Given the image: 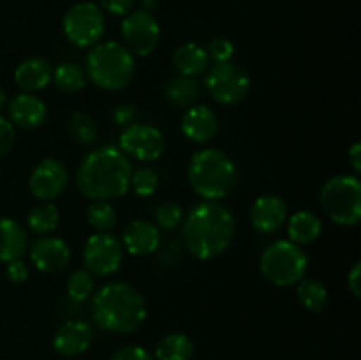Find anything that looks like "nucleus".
I'll return each instance as SVG.
<instances>
[{
	"mask_svg": "<svg viewBox=\"0 0 361 360\" xmlns=\"http://www.w3.org/2000/svg\"><path fill=\"white\" fill-rule=\"evenodd\" d=\"M309 258L291 240H277L263 251L259 270L263 277L279 288H288L305 277Z\"/></svg>",
	"mask_w": 361,
	"mask_h": 360,
	"instance_id": "nucleus-6",
	"label": "nucleus"
},
{
	"mask_svg": "<svg viewBox=\"0 0 361 360\" xmlns=\"http://www.w3.org/2000/svg\"><path fill=\"white\" fill-rule=\"evenodd\" d=\"M207 90L221 104H236L243 101L250 90V78L238 64L221 62L207 73Z\"/></svg>",
	"mask_w": 361,
	"mask_h": 360,
	"instance_id": "nucleus-9",
	"label": "nucleus"
},
{
	"mask_svg": "<svg viewBox=\"0 0 361 360\" xmlns=\"http://www.w3.org/2000/svg\"><path fill=\"white\" fill-rule=\"evenodd\" d=\"M182 235L194 258L210 261L229 249L236 235V221L224 205L204 200L187 214Z\"/></svg>",
	"mask_w": 361,
	"mask_h": 360,
	"instance_id": "nucleus-1",
	"label": "nucleus"
},
{
	"mask_svg": "<svg viewBox=\"0 0 361 360\" xmlns=\"http://www.w3.org/2000/svg\"><path fill=\"white\" fill-rule=\"evenodd\" d=\"M194 353V342L182 332L164 335L155 346L157 360H190Z\"/></svg>",
	"mask_w": 361,
	"mask_h": 360,
	"instance_id": "nucleus-25",
	"label": "nucleus"
},
{
	"mask_svg": "<svg viewBox=\"0 0 361 360\" xmlns=\"http://www.w3.org/2000/svg\"><path fill=\"white\" fill-rule=\"evenodd\" d=\"M67 133L76 143L90 145L97 140V124L88 113L76 112L67 120Z\"/></svg>",
	"mask_w": 361,
	"mask_h": 360,
	"instance_id": "nucleus-29",
	"label": "nucleus"
},
{
	"mask_svg": "<svg viewBox=\"0 0 361 360\" xmlns=\"http://www.w3.org/2000/svg\"><path fill=\"white\" fill-rule=\"evenodd\" d=\"M136 71L134 55L116 41L97 42L87 55V76L102 90L116 92L130 83Z\"/></svg>",
	"mask_w": 361,
	"mask_h": 360,
	"instance_id": "nucleus-5",
	"label": "nucleus"
},
{
	"mask_svg": "<svg viewBox=\"0 0 361 360\" xmlns=\"http://www.w3.org/2000/svg\"><path fill=\"white\" fill-rule=\"evenodd\" d=\"M30 260L44 274H59L71 261V249L60 236L42 235L30 247Z\"/></svg>",
	"mask_w": 361,
	"mask_h": 360,
	"instance_id": "nucleus-14",
	"label": "nucleus"
},
{
	"mask_svg": "<svg viewBox=\"0 0 361 360\" xmlns=\"http://www.w3.org/2000/svg\"><path fill=\"white\" fill-rule=\"evenodd\" d=\"M134 119V108L130 104H120L113 109V120L120 126H129Z\"/></svg>",
	"mask_w": 361,
	"mask_h": 360,
	"instance_id": "nucleus-39",
	"label": "nucleus"
},
{
	"mask_svg": "<svg viewBox=\"0 0 361 360\" xmlns=\"http://www.w3.org/2000/svg\"><path fill=\"white\" fill-rule=\"evenodd\" d=\"M197 97H200V83L196 78L178 74L164 85V99L176 109L190 108Z\"/></svg>",
	"mask_w": 361,
	"mask_h": 360,
	"instance_id": "nucleus-24",
	"label": "nucleus"
},
{
	"mask_svg": "<svg viewBox=\"0 0 361 360\" xmlns=\"http://www.w3.org/2000/svg\"><path fill=\"white\" fill-rule=\"evenodd\" d=\"M109 360H154V356L141 346H122L116 349Z\"/></svg>",
	"mask_w": 361,
	"mask_h": 360,
	"instance_id": "nucleus-35",
	"label": "nucleus"
},
{
	"mask_svg": "<svg viewBox=\"0 0 361 360\" xmlns=\"http://www.w3.org/2000/svg\"><path fill=\"white\" fill-rule=\"evenodd\" d=\"M120 242H122L123 251H129L134 256H147L157 251L161 244V233L154 222L136 219L123 228Z\"/></svg>",
	"mask_w": 361,
	"mask_h": 360,
	"instance_id": "nucleus-18",
	"label": "nucleus"
},
{
	"mask_svg": "<svg viewBox=\"0 0 361 360\" xmlns=\"http://www.w3.org/2000/svg\"><path fill=\"white\" fill-rule=\"evenodd\" d=\"M155 6H157V0H143V7H141V9H145V11H148V13H152Z\"/></svg>",
	"mask_w": 361,
	"mask_h": 360,
	"instance_id": "nucleus-42",
	"label": "nucleus"
},
{
	"mask_svg": "<svg viewBox=\"0 0 361 360\" xmlns=\"http://www.w3.org/2000/svg\"><path fill=\"white\" fill-rule=\"evenodd\" d=\"M28 246L27 232L20 222L9 217H0V261L9 263L20 260Z\"/></svg>",
	"mask_w": 361,
	"mask_h": 360,
	"instance_id": "nucleus-21",
	"label": "nucleus"
},
{
	"mask_svg": "<svg viewBox=\"0 0 361 360\" xmlns=\"http://www.w3.org/2000/svg\"><path fill=\"white\" fill-rule=\"evenodd\" d=\"M6 274H7V279H9L11 282H14V284H21V282H25L28 279L27 263H25L21 258L20 260L9 261L6 267Z\"/></svg>",
	"mask_w": 361,
	"mask_h": 360,
	"instance_id": "nucleus-38",
	"label": "nucleus"
},
{
	"mask_svg": "<svg viewBox=\"0 0 361 360\" xmlns=\"http://www.w3.org/2000/svg\"><path fill=\"white\" fill-rule=\"evenodd\" d=\"M187 180L194 193L201 198L217 201L235 189L238 169L228 154L217 148H203L190 157Z\"/></svg>",
	"mask_w": 361,
	"mask_h": 360,
	"instance_id": "nucleus-4",
	"label": "nucleus"
},
{
	"mask_svg": "<svg viewBox=\"0 0 361 360\" xmlns=\"http://www.w3.org/2000/svg\"><path fill=\"white\" fill-rule=\"evenodd\" d=\"M53 69L42 56H30L23 60L14 71V81L23 92L34 94L51 83Z\"/></svg>",
	"mask_w": 361,
	"mask_h": 360,
	"instance_id": "nucleus-20",
	"label": "nucleus"
},
{
	"mask_svg": "<svg viewBox=\"0 0 361 360\" xmlns=\"http://www.w3.org/2000/svg\"><path fill=\"white\" fill-rule=\"evenodd\" d=\"M296 284V296L307 311L321 313L328 306V289L323 282L314 277H303Z\"/></svg>",
	"mask_w": 361,
	"mask_h": 360,
	"instance_id": "nucleus-26",
	"label": "nucleus"
},
{
	"mask_svg": "<svg viewBox=\"0 0 361 360\" xmlns=\"http://www.w3.org/2000/svg\"><path fill=\"white\" fill-rule=\"evenodd\" d=\"M123 261V246L113 233H95L83 247V265L92 275L108 277Z\"/></svg>",
	"mask_w": 361,
	"mask_h": 360,
	"instance_id": "nucleus-10",
	"label": "nucleus"
},
{
	"mask_svg": "<svg viewBox=\"0 0 361 360\" xmlns=\"http://www.w3.org/2000/svg\"><path fill=\"white\" fill-rule=\"evenodd\" d=\"M348 288L356 299H360V292H361V263L356 261L355 267L349 270L348 274Z\"/></svg>",
	"mask_w": 361,
	"mask_h": 360,
	"instance_id": "nucleus-40",
	"label": "nucleus"
},
{
	"mask_svg": "<svg viewBox=\"0 0 361 360\" xmlns=\"http://www.w3.org/2000/svg\"><path fill=\"white\" fill-rule=\"evenodd\" d=\"M123 46L136 56H148L157 48L161 27L152 13L145 9L130 11L122 21Z\"/></svg>",
	"mask_w": 361,
	"mask_h": 360,
	"instance_id": "nucleus-11",
	"label": "nucleus"
},
{
	"mask_svg": "<svg viewBox=\"0 0 361 360\" xmlns=\"http://www.w3.org/2000/svg\"><path fill=\"white\" fill-rule=\"evenodd\" d=\"M92 313L102 330L133 334L147 320V302L136 286L115 281L97 289L92 302Z\"/></svg>",
	"mask_w": 361,
	"mask_h": 360,
	"instance_id": "nucleus-3",
	"label": "nucleus"
},
{
	"mask_svg": "<svg viewBox=\"0 0 361 360\" xmlns=\"http://www.w3.org/2000/svg\"><path fill=\"white\" fill-rule=\"evenodd\" d=\"M67 182H69V173L66 166L59 159L46 157L32 169L28 189L37 200L51 201L66 191Z\"/></svg>",
	"mask_w": 361,
	"mask_h": 360,
	"instance_id": "nucleus-13",
	"label": "nucleus"
},
{
	"mask_svg": "<svg viewBox=\"0 0 361 360\" xmlns=\"http://www.w3.org/2000/svg\"><path fill=\"white\" fill-rule=\"evenodd\" d=\"M208 60L207 49L196 42H185L173 53V66L182 76L196 78L197 74H203L208 67Z\"/></svg>",
	"mask_w": 361,
	"mask_h": 360,
	"instance_id": "nucleus-23",
	"label": "nucleus"
},
{
	"mask_svg": "<svg viewBox=\"0 0 361 360\" xmlns=\"http://www.w3.org/2000/svg\"><path fill=\"white\" fill-rule=\"evenodd\" d=\"M324 214L338 226H356L361 219V182L356 175H337L319 193Z\"/></svg>",
	"mask_w": 361,
	"mask_h": 360,
	"instance_id": "nucleus-7",
	"label": "nucleus"
},
{
	"mask_svg": "<svg viewBox=\"0 0 361 360\" xmlns=\"http://www.w3.org/2000/svg\"><path fill=\"white\" fill-rule=\"evenodd\" d=\"M94 330L87 321L69 320L53 335V348L62 356H76L90 348Z\"/></svg>",
	"mask_w": 361,
	"mask_h": 360,
	"instance_id": "nucleus-17",
	"label": "nucleus"
},
{
	"mask_svg": "<svg viewBox=\"0 0 361 360\" xmlns=\"http://www.w3.org/2000/svg\"><path fill=\"white\" fill-rule=\"evenodd\" d=\"M120 150L136 161L150 162L164 154L166 141L161 131L148 124H129L120 133Z\"/></svg>",
	"mask_w": 361,
	"mask_h": 360,
	"instance_id": "nucleus-12",
	"label": "nucleus"
},
{
	"mask_svg": "<svg viewBox=\"0 0 361 360\" xmlns=\"http://www.w3.org/2000/svg\"><path fill=\"white\" fill-rule=\"evenodd\" d=\"M249 219L256 232L270 235L288 221V203L277 194H263L250 207Z\"/></svg>",
	"mask_w": 361,
	"mask_h": 360,
	"instance_id": "nucleus-15",
	"label": "nucleus"
},
{
	"mask_svg": "<svg viewBox=\"0 0 361 360\" xmlns=\"http://www.w3.org/2000/svg\"><path fill=\"white\" fill-rule=\"evenodd\" d=\"M323 232V221L319 215L309 210H300L288 219V233L296 246H307L316 242Z\"/></svg>",
	"mask_w": 361,
	"mask_h": 360,
	"instance_id": "nucleus-22",
	"label": "nucleus"
},
{
	"mask_svg": "<svg viewBox=\"0 0 361 360\" xmlns=\"http://www.w3.org/2000/svg\"><path fill=\"white\" fill-rule=\"evenodd\" d=\"M133 164L129 157L113 145L95 148L81 159L76 172V186L83 196L94 201L120 198L130 189Z\"/></svg>",
	"mask_w": 361,
	"mask_h": 360,
	"instance_id": "nucleus-2",
	"label": "nucleus"
},
{
	"mask_svg": "<svg viewBox=\"0 0 361 360\" xmlns=\"http://www.w3.org/2000/svg\"><path fill=\"white\" fill-rule=\"evenodd\" d=\"M154 217L159 228L175 229L176 226L182 222L183 210L178 203H175V201H164V203H161L155 208Z\"/></svg>",
	"mask_w": 361,
	"mask_h": 360,
	"instance_id": "nucleus-33",
	"label": "nucleus"
},
{
	"mask_svg": "<svg viewBox=\"0 0 361 360\" xmlns=\"http://www.w3.org/2000/svg\"><path fill=\"white\" fill-rule=\"evenodd\" d=\"M53 83L63 94H76L87 83V73L74 62H62L53 69Z\"/></svg>",
	"mask_w": 361,
	"mask_h": 360,
	"instance_id": "nucleus-28",
	"label": "nucleus"
},
{
	"mask_svg": "<svg viewBox=\"0 0 361 360\" xmlns=\"http://www.w3.org/2000/svg\"><path fill=\"white\" fill-rule=\"evenodd\" d=\"M87 221L99 233H111L118 222V215L108 201H94L87 210Z\"/></svg>",
	"mask_w": 361,
	"mask_h": 360,
	"instance_id": "nucleus-30",
	"label": "nucleus"
},
{
	"mask_svg": "<svg viewBox=\"0 0 361 360\" xmlns=\"http://www.w3.org/2000/svg\"><path fill=\"white\" fill-rule=\"evenodd\" d=\"M7 113H9V122L13 126L21 127V129H35L44 124L46 116H48V108L37 95L21 92L9 99Z\"/></svg>",
	"mask_w": 361,
	"mask_h": 360,
	"instance_id": "nucleus-16",
	"label": "nucleus"
},
{
	"mask_svg": "<svg viewBox=\"0 0 361 360\" xmlns=\"http://www.w3.org/2000/svg\"><path fill=\"white\" fill-rule=\"evenodd\" d=\"M134 193L141 198H148L157 191L159 187V175L152 168H137L130 175V186Z\"/></svg>",
	"mask_w": 361,
	"mask_h": 360,
	"instance_id": "nucleus-32",
	"label": "nucleus"
},
{
	"mask_svg": "<svg viewBox=\"0 0 361 360\" xmlns=\"http://www.w3.org/2000/svg\"><path fill=\"white\" fill-rule=\"evenodd\" d=\"M60 222V212L51 201H44L30 208L27 215V224L35 235H49L55 232Z\"/></svg>",
	"mask_w": 361,
	"mask_h": 360,
	"instance_id": "nucleus-27",
	"label": "nucleus"
},
{
	"mask_svg": "<svg viewBox=\"0 0 361 360\" xmlns=\"http://www.w3.org/2000/svg\"><path fill=\"white\" fill-rule=\"evenodd\" d=\"M6 104H7V95L6 92H4V88H0V109H2Z\"/></svg>",
	"mask_w": 361,
	"mask_h": 360,
	"instance_id": "nucleus-43",
	"label": "nucleus"
},
{
	"mask_svg": "<svg viewBox=\"0 0 361 360\" xmlns=\"http://www.w3.org/2000/svg\"><path fill=\"white\" fill-rule=\"evenodd\" d=\"M348 159H349V162H351L353 169H355L356 173H360L361 172V143L360 141H356V143L349 148Z\"/></svg>",
	"mask_w": 361,
	"mask_h": 360,
	"instance_id": "nucleus-41",
	"label": "nucleus"
},
{
	"mask_svg": "<svg viewBox=\"0 0 361 360\" xmlns=\"http://www.w3.org/2000/svg\"><path fill=\"white\" fill-rule=\"evenodd\" d=\"M182 133L196 143H207L212 138H215L219 131V120L214 109L208 106H190L185 109L182 116Z\"/></svg>",
	"mask_w": 361,
	"mask_h": 360,
	"instance_id": "nucleus-19",
	"label": "nucleus"
},
{
	"mask_svg": "<svg viewBox=\"0 0 361 360\" xmlns=\"http://www.w3.org/2000/svg\"><path fill=\"white\" fill-rule=\"evenodd\" d=\"M233 53H235V46H233V42L229 41L228 37H224V35H219V37L212 39L207 49L208 59L214 60L215 64L229 62Z\"/></svg>",
	"mask_w": 361,
	"mask_h": 360,
	"instance_id": "nucleus-34",
	"label": "nucleus"
},
{
	"mask_svg": "<svg viewBox=\"0 0 361 360\" xmlns=\"http://www.w3.org/2000/svg\"><path fill=\"white\" fill-rule=\"evenodd\" d=\"M14 126L9 122V119H6L4 115H0V155H6L7 152H11L14 145Z\"/></svg>",
	"mask_w": 361,
	"mask_h": 360,
	"instance_id": "nucleus-36",
	"label": "nucleus"
},
{
	"mask_svg": "<svg viewBox=\"0 0 361 360\" xmlns=\"http://www.w3.org/2000/svg\"><path fill=\"white\" fill-rule=\"evenodd\" d=\"M94 292V275L87 268H78L67 279V295L76 302H83Z\"/></svg>",
	"mask_w": 361,
	"mask_h": 360,
	"instance_id": "nucleus-31",
	"label": "nucleus"
},
{
	"mask_svg": "<svg viewBox=\"0 0 361 360\" xmlns=\"http://www.w3.org/2000/svg\"><path fill=\"white\" fill-rule=\"evenodd\" d=\"M99 6L113 16H126L133 11L134 0H99Z\"/></svg>",
	"mask_w": 361,
	"mask_h": 360,
	"instance_id": "nucleus-37",
	"label": "nucleus"
},
{
	"mask_svg": "<svg viewBox=\"0 0 361 360\" xmlns=\"http://www.w3.org/2000/svg\"><path fill=\"white\" fill-rule=\"evenodd\" d=\"M63 34L78 48H92L104 35V14L94 2H78L66 13Z\"/></svg>",
	"mask_w": 361,
	"mask_h": 360,
	"instance_id": "nucleus-8",
	"label": "nucleus"
}]
</instances>
